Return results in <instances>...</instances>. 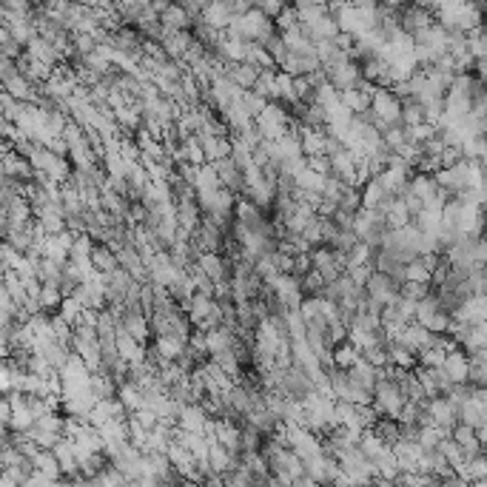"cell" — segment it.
Wrapping results in <instances>:
<instances>
[{
  "mask_svg": "<svg viewBox=\"0 0 487 487\" xmlns=\"http://www.w3.org/2000/svg\"><path fill=\"white\" fill-rule=\"evenodd\" d=\"M371 111L376 114V120H379L382 125L399 123V97H393L390 88L376 85V92L371 95Z\"/></svg>",
  "mask_w": 487,
  "mask_h": 487,
  "instance_id": "6da1fadb",
  "label": "cell"
},
{
  "mask_svg": "<svg viewBox=\"0 0 487 487\" xmlns=\"http://www.w3.org/2000/svg\"><path fill=\"white\" fill-rule=\"evenodd\" d=\"M325 74H328V83L336 88V92H342V88H353V85L359 83V77H362V74H359V63L350 60V57H345V60L328 66Z\"/></svg>",
  "mask_w": 487,
  "mask_h": 487,
  "instance_id": "7a4b0ae2",
  "label": "cell"
},
{
  "mask_svg": "<svg viewBox=\"0 0 487 487\" xmlns=\"http://www.w3.org/2000/svg\"><path fill=\"white\" fill-rule=\"evenodd\" d=\"M365 294L373 302L385 305V302H393L396 299V294H399V282H396L393 277H387V274H382V271H373L368 277V282H365Z\"/></svg>",
  "mask_w": 487,
  "mask_h": 487,
  "instance_id": "3957f363",
  "label": "cell"
},
{
  "mask_svg": "<svg viewBox=\"0 0 487 487\" xmlns=\"http://www.w3.org/2000/svg\"><path fill=\"white\" fill-rule=\"evenodd\" d=\"M114 345H117V353L131 365V362H143L146 359V345H140L135 336H131L123 325L114 328Z\"/></svg>",
  "mask_w": 487,
  "mask_h": 487,
  "instance_id": "277c9868",
  "label": "cell"
},
{
  "mask_svg": "<svg viewBox=\"0 0 487 487\" xmlns=\"http://www.w3.org/2000/svg\"><path fill=\"white\" fill-rule=\"evenodd\" d=\"M117 254V265H120V268H125L131 277H135L137 282H146L149 277H146V265H143V256L137 254V248L135 245H123V248H117L114 251Z\"/></svg>",
  "mask_w": 487,
  "mask_h": 487,
  "instance_id": "5b68a950",
  "label": "cell"
},
{
  "mask_svg": "<svg viewBox=\"0 0 487 487\" xmlns=\"http://www.w3.org/2000/svg\"><path fill=\"white\" fill-rule=\"evenodd\" d=\"M197 265L203 268V274L211 280V282H219V280H228V262L223 254L217 251H203L197 256Z\"/></svg>",
  "mask_w": 487,
  "mask_h": 487,
  "instance_id": "8992f818",
  "label": "cell"
},
{
  "mask_svg": "<svg viewBox=\"0 0 487 487\" xmlns=\"http://www.w3.org/2000/svg\"><path fill=\"white\" fill-rule=\"evenodd\" d=\"M427 413H430L433 425H441V427H453L456 425V408L441 393L433 396V399H427Z\"/></svg>",
  "mask_w": 487,
  "mask_h": 487,
  "instance_id": "52a82bcc",
  "label": "cell"
},
{
  "mask_svg": "<svg viewBox=\"0 0 487 487\" xmlns=\"http://www.w3.org/2000/svg\"><path fill=\"white\" fill-rule=\"evenodd\" d=\"M451 436L462 445V451H465V459H470V456H476V453H484V445L476 439V430L470 427V425H465V422H456L453 427H451Z\"/></svg>",
  "mask_w": 487,
  "mask_h": 487,
  "instance_id": "ba28073f",
  "label": "cell"
},
{
  "mask_svg": "<svg viewBox=\"0 0 487 487\" xmlns=\"http://www.w3.org/2000/svg\"><path fill=\"white\" fill-rule=\"evenodd\" d=\"M214 168H217L219 183H223L226 188H231L234 194H240V191H242V171L234 165V160H231V157L217 160V163H214Z\"/></svg>",
  "mask_w": 487,
  "mask_h": 487,
  "instance_id": "9c48e42d",
  "label": "cell"
},
{
  "mask_svg": "<svg viewBox=\"0 0 487 487\" xmlns=\"http://www.w3.org/2000/svg\"><path fill=\"white\" fill-rule=\"evenodd\" d=\"M120 325L135 336L140 345H149L151 342V328H149V320L140 314V311H125V317L120 320Z\"/></svg>",
  "mask_w": 487,
  "mask_h": 487,
  "instance_id": "30bf717a",
  "label": "cell"
},
{
  "mask_svg": "<svg viewBox=\"0 0 487 487\" xmlns=\"http://www.w3.org/2000/svg\"><path fill=\"white\" fill-rule=\"evenodd\" d=\"M160 23L165 29H174V32H180V29H191L194 18L180 6V4H168L163 12H160Z\"/></svg>",
  "mask_w": 487,
  "mask_h": 487,
  "instance_id": "8fae6325",
  "label": "cell"
},
{
  "mask_svg": "<svg viewBox=\"0 0 487 487\" xmlns=\"http://www.w3.org/2000/svg\"><path fill=\"white\" fill-rule=\"evenodd\" d=\"M174 208H177V226L186 228L188 234H194V231H197V226H200V217H203V211H200L197 200H188V203H174Z\"/></svg>",
  "mask_w": 487,
  "mask_h": 487,
  "instance_id": "7c38bea8",
  "label": "cell"
},
{
  "mask_svg": "<svg viewBox=\"0 0 487 487\" xmlns=\"http://www.w3.org/2000/svg\"><path fill=\"white\" fill-rule=\"evenodd\" d=\"M203 422H205V411H203L197 402L183 405L180 413H177V427H183V430H194V433H200V430H203Z\"/></svg>",
  "mask_w": 487,
  "mask_h": 487,
  "instance_id": "4fadbf2b",
  "label": "cell"
},
{
  "mask_svg": "<svg viewBox=\"0 0 487 487\" xmlns=\"http://www.w3.org/2000/svg\"><path fill=\"white\" fill-rule=\"evenodd\" d=\"M357 359H359V348L350 345L348 339H342V342H336V345L331 348V362H334V368L348 371Z\"/></svg>",
  "mask_w": 487,
  "mask_h": 487,
  "instance_id": "5bb4252c",
  "label": "cell"
},
{
  "mask_svg": "<svg viewBox=\"0 0 487 487\" xmlns=\"http://www.w3.org/2000/svg\"><path fill=\"white\" fill-rule=\"evenodd\" d=\"M200 18H203L208 26H214V29H226L228 20H231L234 15H231V9H228L226 4H219V0H211V4L200 12Z\"/></svg>",
  "mask_w": 487,
  "mask_h": 487,
  "instance_id": "9a60e30c",
  "label": "cell"
},
{
  "mask_svg": "<svg viewBox=\"0 0 487 487\" xmlns=\"http://www.w3.org/2000/svg\"><path fill=\"white\" fill-rule=\"evenodd\" d=\"M339 103L350 111V114H359V111H365V109H371V97L362 92V88H342L339 92Z\"/></svg>",
  "mask_w": 487,
  "mask_h": 487,
  "instance_id": "2e32d148",
  "label": "cell"
},
{
  "mask_svg": "<svg viewBox=\"0 0 487 487\" xmlns=\"http://www.w3.org/2000/svg\"><path fill=\"white\" fill-rule=\"evenodd\" d=\"M114 396L120 399V405L125 408V413H135V411L143 408V390L137 385H131V382H123Z\"/></svg>",
  "mask_w": 487,
  "mask_h": 487,
  "instance_id": "e0dca14e",
  "label": "cell"
},
{
  "mask_svg": "<svg viewBox=\"0 0 487 487\" xmlns=\"http://www.w3.org/2000/svg\"><path fill=\"white\" fill-rule=\"evenodd\" d=\"M88 259H92L95 271H100V274H109L111 268H117V254H114L106 242L92 245V254H88Z\"/></svg>",
  "mask_w": 487,
  "mask_h": 487,
  "instance_id": "ac0fdd59",
  "label": "cell"
},
{
  "mask_svg": "<svg viewBox=\"0 0 487 487\" xmlns=\"http://www.w3.org/2000/svg\"><path fill=\"white\" fill-rule=\"evenodd\" d=\"M151 348L160 353L163 359H177V357H180V353H183L186 342H183V339H177L174 334H163V336H154Z\"/></svg>",
  "mask_w": 487,
  "mask_h": 487,
  "instance_id": "d6986e66",
  "label": "cell"
},
{
  "mask_svg": "<svg viewBox=\"0 0 487 487\" xmlns=\"http://www.w3.org/2000/svg\"><path fill=\"white\" fill-rule=\"evenodd\" d=\"M294 177V183H296V188H305V191H320L322 194V183H325V177L322 174H317V171H311L305 163L291 174Z\"/></svg>",
  "mask_w": 487,
  "mask_h": 487,
  "instance_id": "ffe728a7",
  "label": "cell"
},
{
  "mask_svg": "<svg viewBox=\"0 0 487 487\" xmlns=\"http://www.w3.org/2000/svg\"><path fill=\"white\" fill-rule=\"evenodd\" d=\"M387 362L390 365H399V368H416V353L411 348H405L402 342H387Z\"/></svg>",
  "mask_w": 487,
  "mask_h": 487,
  "instance_id": "44dd1931",
  "label": "cell"
},
{
  "mask_svg": "<svg viewBox=\"0 0 487 487\" xmlns=\"http://www.w3.org/2000/svg\"><path fill=\"white\" fill-rule=\"evenodd\" d=\"M408 223H411V214H408L402 197L393 194V200H390V205H387V211H385V226H387V228H402V226H408Z\"/></svg>",
  "mask_w": 487,
  "mask_h": 487,
  "instance_id": "7402d4cb",
  "label": "cell"
},
{
  "mask_svg": "<svg viewBox=\"0 0 487 487\" xmlns=\"http://www.w3.org/2000/svg\"><path fill=\"white\" fill-rule=\"evenodd\" d=\"M399 123H402V125L425 123V109H422V103H419L413 95L399 100Z\"/></svg>",
  "mask_w": 487,
  "mask_h": 487,
  "instance_id": "603a6c76",
  "label": "cell"
},
{
  "mask_svg": "<svg viewBox=\"0 0 487 487\" xmlns=\"http://www.w3.org/2000/svg\"><path fill=\"white\" fill-rule=\"evenodd\" d=\"M408 186H411V191L425 203L427 197H433L436 194V180H433V174H422V171H416V174H411V180H408Z\"/></svg>",
  "mask_w": 487,
  "mask_h": 487,
  "instance_id": "cb8c5ba5",
  "label": "cell"
},
{
  "mask_svg": "<svg viewBox=\"0 0 487 487\" xmlns=\"http://www.w3.org/2000/svg\"><path fill=\"white\" fill-rule=\"evenodd\" d=\"M88 390H92L97 399H106V396L117 393V385H114V379L106 371H95L92 376H88Z\"/></svg>",
  "mask_w": 487,
  "mask_h": 487,
  "instance_id": "d4e9b609",
  "label": "cell"
},
{
  "mask_svg": "<svg viewBox=\"0 0 487 487\" xmlns=\"http://www.w3.org/2000/svg\"><path fill=\"white\" fill-rule=\"evenodd\" d=\"M436 451L445 456V462L453 467V465H459V462H465V451H462V445L453 439V436H445V439H439V445H436Z\"/></svg>",
  "mask_w": 487,
  "mask_h": 487,
  "instance_id": "484cf974",
  "label": "cell"
},
{
  "mask_svg": "<svg viewBox=\"0 0 487 487\" xmlns=\"http://www.w3.org/2000/svg\"><path fill=\"white\" fill-rule=\"evenodd\" d=\"M382 143H385L390 151H399V149L408 143V137H405V125H402V123H390V125H385V128H382Z\"/></svg>",
  "mask_w": 487,
  "mask_h": 487,
  "instance_id": "4316f807",
  "label": "cell"
},
{
  "mask_svg": "<svg viewBox=\"0 0 487 487\" xmlns=\"http://www.w3.org/2000/svg\"><path fill=\"white\" fill-rule=\"evenodd\" d=\"M359 197H362V208H376L379 203H382V197H385V188H382V183L376 180V174L371 177V180L359 188Z\"/></svg>",
  "mask_w": 487,
  "mask_h": 487,
  "instance_id": "83f0119b",
  "label": "cell"
},
{
  "mask_svg": "<svg viewBox=\"0 0 487 487\" xmlns=\"http://www.w3.org/2000/svg\"><path fill=\"white\" fill-rule=\"evenodd\" d=\"M411 280V282H430V268H425V262L419 256L408 259L405 262V271H402V282Z\"/></svg>",
  "mask_w": 487,
  "mask_h": 487,
  "instance_id": "f1b7e54d",
  "label": "cell"
},
{
  "mask_svg": "<svg viewBox=\"0 0 487 487\" xmlns=\"http://www.w3.org/2000/svg\"><path fill=\"white\" fill-rule=\"evenodd\" d=\"M345 254H348L345 268H350V265H362V262H371V259H373V248H371L368 242H362V240H357Z\"/></svg>",
  "mask_w": 487,
  "mask_h": 487,
  "instance_id": "f546056e",
  "label": "cell"
},
{
  "mask_svg": "<svg viewBox=\"0 0 487 487\" xmlns=\"http://www.w3.org/2000/svg\"><path fill=\"white\" fill-rule=\"evenodd\" d=\"M299 288H302L305 296H317V294H322L325 280H322V274H320L317 268H311V271H305V274L299 277Z\"/></svg>",
  "mask_w": 487,
  "mask_h": 487,
  "instance_id": "4dcf8cb0",
  "label": "cell"
},
{
  "mask_svg": "<svg viewBox=\"0 0 487 487\" xmlns=\"http://www.w3.org/2000/svg\"><path fill=\"white\" fill-rule=\"evenodd\" d=\"M311 103H320L322 109H331V106H336L339 103V92L336 88L325 80V83H320V85H314V97H311Z\"/></svg>",
  "mask_w": 487,
  "mask_h": 487,
  "instance_id": "1f68e13d",
  "label": "cell"
},
{
  "mask_svg": "<svg viewBox=\"0 0 487 487\" xmlns=\"http://www.w3.org/2000/svg\"><path fill=\"white\" fill-rule=\"evenodd\" d=\"M487 345V325L484 322H473L467 328V336L462 339V348L465 350H476V348H484Z\"/></svg>",
  "mask_w": 487,
  "mask_h": 487,
  "instance_id": "d6a6232c",
  "label": "cell"
},
{
  "mask_svg": "<svg viewBox=\"0 0 487 487\" xmlns=\"http://www.w3.org/2000/svg\"><path fill=\"white\" fill-rule=\"evenodd\" d=\"M462 157L465 160H484V151H487V143H484V135H476V137H467L462 140Z\"/></svg>",
  "mask_w": 487,
  "mask_h": 487,
  "instance_id": "836d02e7",
  "label": "cell"
},
{
  "mask_svg": "<svg viewBox=\"0 0 487 487\" xmlns=\"http://www.w3.org/2000/svg\"><path fill=\"white\" fill-rule=\"evenodd\" d=\"M219 186H223V183H219L214 163H203V165L197 168V183H194V188H219Z\"/></svg>",
  "mask_w": 487,
  "mask_h": 487,
  "instance_id": "e575fe53",
  "label": "cell"
},
{
  "mask_svg": "<svg viewBox=\"0 0 487 487\" xmlns=\"http://www.w3.org/2000/svg\"><path fill=\"white\" fill-rule=\"evenodd\" d=\"M271 20H274V29H277V32H288V29H296V26H299V20H296V9H294L291 4H285V6L271 18Z\"/></svg>",
  "mask_w": 487,
  "mask_h": 487,
  "instance_id": "d590c367",
  "label": "cell"
},
{
  "mask_svg": "<svg viewBox=\"0 0 487 487\" xmlns=\"http://www.w3.org/2000/svg\"><path fill=\"white\" fill-rule=\"evenodd\" d=\"M336 208H342V211H348V214H357V211L362 208V197H359V188H353V186H345V191H342V197H339Z\"/></svg>",
  "mask_w": 487,
  "mask_h": 487,
  "instance_id": "8d00e7d4",
  "label": "cell"
},
{
  "mask_svg": "<svg viewBox=\"0 0 487 487\" xmlns=\"http://www.w3.org/2000/svg\"><path fill=\"white\" fill-rule=\"evenodd\" d=\"M305 125H311V128H325V109L320 103H305V111L299 117Z\"/></svg>",
  "mask_w": 487,
  "mask_h": 487,
  "instance_id": "74e56055",
  "label": "cell"
},
{
  "mask_svg": "<svg viewBox=\"0 0 487 487\" xmlns=\"http://www.w3.org/2000/svg\"><path fill=\"white\" fill-rule=\"evenodd\" d=\"M422 325H425L430 334H445V331H448V325H451V314L445 311V308H439V311H433V314H430V317H427Z\"/></svg>",
  "mask_w": 487,
  "mask_h": 487,
  "instance_id": "f35d334b",
  "label": "cell"
},
{
  "mask_svg": "<svg viewBox=\"0 0 487 487\" xmlns=\"http://www.w3.org/2000/svg\"><path fill=\"white\" fill-rule=\"evenodd\" d=\"M359 353H362V359H365L368 365H373V368L387 365V350H385V345H368V348H362Z\"/></svg>",
  "mask_w": 487,
  "mask_h": 487,
  "instance_id": "ab89813d",
  "label": "cell"
},
{
  "mask_svg": "<svg viewBox=\"0 0 487 487\" xmlns=\"http://www.w3.org/2000/svg\"><path fill=\"white\" fill-rule=\"evenodd\" d=\"M433 291V285L430 282H411V280H405V282H399V294L402 296H408V299H422L425 294H430Z\"/></svg>",
  "mask_w": 487,
  "mask_h": 487,
  "instance_id": "60d3db41",
  "label": "cell"
},
{
  "mask_svg": "<svg viewBox=\"0 0 487 487\" xmlns=\"http://www.w3.org/2000/svg\"><path fill=\"white\" fill-rule=\"evenodd\" d=\"M291 85H294V97H296V100H302V103H311V97H314V85L308 83V77H305V74H294Z\"/></svg>",
  "mask_w": 487,
  "mask_h": 487,
  "instance_id": "b9f144b4",
  "label": "cell"
},
{
  "mask_svg": "<svg viewBox=\"0 0 487 487\" xmlns=\"http://www.w3.org/2000/svg\"><path fill=\"white\" fill-rule=\"evenodd\" d=\"M180 88H183V95H186L188 103H200V83H197V77H194L188 69H186L183 77H180Z\"/></svg>",
  "mask_w": 487,
  "mask_h": 487,
  "instance_id": "7bdbcfd3",
  "label": "cell"
},
{
  "mask_svg": "<svg viewBox=\"0 0 487 487\" xmlns=\"http://www.w3.org/2000/svg\"><path fill=\"white\" fill-rule=\"evenodd\" d=\"M240 100H242V106H245V111H248L251 117H256V114H259L265 106H268V100H265L262 95H256V92H251V88H245Z\"/></svg>",
  "mask_w": 487,
  "mask_h": 487,
  "instance_id": "ee69618b",
  "label": "cell"
},
{
  "mask_svg": "<svg viewBox=\"0 0 487 487\" xmlns=\"http://www.w3.org/2000/svg\"><path fill=\"white\" fill-rule=\"evenodd\" d=\"M345 274L350 277V282H353V285H359V288H365L368 277L373 274V265H371V262H362V265H350V268H345Z\"/></svg>",
  "mask_w": 487,
  "mask_h": 487,
  "instance_id": "f6af8a7d",
  "label": "cell"
},
{
  "mask_svg": "<svg viewBox=\"0 0 487 487\" xmlns=\"http://www.w3.org/2000/svg\"><path fill=\"white\" fill-rule=\"evenodd\" d=\"M80 311H83V305L74 299V296H66V299H60V317L71 325L77 317H80Z\"/></svg>",
  "mask_w": 487,
  "mask_h": 487,
  "instance_id": "bcb514c9",
  "label": "cell"
},
{
  "mask_svg": "<svg viewBox=\"0 0 487 487\" xmlns=\"http://www.w3.org/2000/svg\"><path fill=\"white\" fill-rule=\"evenodd\" d=\"M305 165L311 168V171H317V174H331V160H328V154H311V157H305Z\"/></svg>",
  "mask_w": 487,
  "mask_h": 487,
  "instance_id": "7dc6e473",
  "label": "cell"
},
{
  "mask_svg": "<svg viewBox=\"0 0 487 487\" xmlns=\"http://www.w3.org/2000/svg\"><path fill=\"white\" fill-rule=\"evenodd\" d=\"M60 299H63V294L57 291V285H46V288L40 291V296H37V302H40V305H46V308H57Z\"/></svg>",
  "mask_w": 487,
  "mask_h": 487,
  "instance_id": "c3c4849f",
  "label": "cell"
},
{
  "mask_svg": "<svg viewBox=\"0 0 487 487\" xmlns=\"http://www.w3.org/2000/svg\"><path fill=\"white\" fill-rule=\"evenodd\" d=\"M197 168H200V165H194V163H177V165H174V171L180 174V180L188 183V186L197 183Z\"/></svg>",
  "mask_w": 487,
  "mask_h": 487,
  "instance_id": "681fc988",
  "label": "cell"
},
{
  "mask_svg": "<svg viewBox=\"0 0 487 487\" xmlns=\"http://www.w3.org/2000/svg\"><path fill=\"white\" fill-rule=\"evenodd\" d=\"M305 271H311V254L308 251H299V254H294V277H302Z\"/></svg>",
  "mask_w": 487,
  "mask_h": 487,
  "instance_id": "f907efd6",
  "label": "cell"
},
{
  "mask_svg": "<svg viewBox=\"0 0 487 487\" xmlns=\"http://www.w3.org/2000/svg\"><path fill=\"white\" fill-rule=\"evenodd\" d=\"M285 4H288V0H256L254 6H256L259 12H265L268 18H274V15H277V12H280V9L285 6Z\"/></svg>",
  "mask_w": 487,
  "mask_h": 487,
  "instance_id": "816d5d0a",
  "label": "cell"
},
{
  "mask_svg": "<svg viewBox=\"0 0 487 487\" xmlns=\"http://www.w3.org/2000/svg\"><path fill=\"white\" fill-rule=\"evenodd\" d=\"M131 416H135L146 430H151L154 425H157V413L151 411V408H140V411H135V413H131Z\"/></svg>",
  "mask_w": 487,
  "mask_h": 487,
  "instance_id": "f5cc1de1",
  "label": "cell"
},
{
  "mask_svg": "<svg viewBox=\"0 0 487 487\" xmlns=\"http://www.w3.org/2000/svg\"><path fill=\"white\" fill-rule=\"evenodd\" d=\"M379 4H385V6H405L408 0H379Z\"/></svg>",
  "mask_w": 487,
  "mask_h": 487,
  "instance_id": "db71d44e",
  "label": "cell"
}]
</instances>
